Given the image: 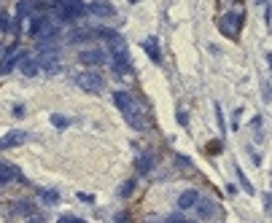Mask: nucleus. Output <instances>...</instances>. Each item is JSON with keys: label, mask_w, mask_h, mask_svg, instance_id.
Here are the masks:
<instances>
[{"label": "nucleus", "mask_w": 272, "mask_h": 223, "mask_svg": "<svg viewBox=\"0 0 272 223\" xmlns=\"http://www.w3.org/2000/svg\"><path fill=\"white\" fill-rule=\"evenodd\" d=\"M113 102H116V108L121 110V116L127 118V124H130L132 129H138V132H143V129H146L148 124H146V118H143V110L138 105H135V100H132V94L130 92H116V94H113Z\"/></svg>", "instance_id": "nucleus-1"}, {"label": "nucleus", "mask_w": 272, "mask_h": 223, "mask_svg": "<svg viewBox=\"0 0 272 223\" xmlns=\"http://www.w3.org/2000/svg\"><path fill=\"white\" fill-rule=\"evenodd\" d=\"M52 8L60 14V19H62V22H70V19L84 16V14L89 11V6H84L81 0H54Z\"/></svg>", "instance_id": "nucleus-2"}, {"label": "nucleus", "mask_w": 272, "mask_h": 223, "mask_svg": "<svg viewBox=\"0 0 272 223\" xmlns=\"http://www.w3.org/2000/svg\"><path fill=\"white\" fill-rule=\"evenodd\" d=\"M78 86H81L84 92H89V94H100V92L105 89V81L100 73H81L78 76Z\"/></svg>", "instance_id": "nucleus-3"}, {"label": "nucleus", "mask_w": 272, "mask_h": 223, "mask_svg": "<svg viewBox=\"0 0 272 223\" xmlns=\"http://www.w3.org/2000/svg\"><path fill=\"white\" fill-rule=\"evenodd\" d=\"M14 212L22 215L25 223H44V215L33 202H14Z\"/></svg>", "instance_id": "nucleus-4"}, {"label": "nucleus", "mask_w": 272, "mask_h": 223, "mask_svg": "<svg viewBox=\"0 0 272 223\" xmlns=\"http://www.w3.org/2000/svg\"><path fill=\"white\" fill-rule=\"evenodd\" d=\"M111 60H113V70H116V76H127V73H130V56H127L124 46H113L111 48Z\"/></svg>", "instance_id": "nucleus-5"}, {"label": "nucleus", "mask_w": 272, "mask_h": 223, "mask_svg": "<svg viewBox=\"0 0 272 223\" xmlns=\"http://www.w3.org/2000/svg\"><path fill=\"white\" fill-rule=\"evenodd\" d=\"M218 30L226 35V38H237V30H240V16H234V14H224V16L218 19Z\"/></svg>", "instance_id": "nucleus-6"}, {"label": "nucleus", "mask_w": 272, "mask_h": 223, "mask_svg": "<svg viewBox=\"0 0 272 223\" xmlns=\"http://www.w3.org/2000/svg\"><path fill=\"white\" fill-rule=\"evenodd\" d=\"M197 215L199 218H205V220H213L218 215V204L213 202V199H202L199 196V202H197Z\"/></svg>", "instance_id": "nucleus-7"}, {"label": "nucleus", "mask_w": 272, "mask_h": 223, "mask_svg": "<svg viewBox=\"0 0 272 223\" xmlns=\"http://www.w3.org/2000/svg\"><path fill=\"white\" fill-rule=\"evenodd\" d=\"M27 134L22 132V129H14V132H9L6 138H0V150H9V148H17V146H22Z\"/></svg>", "instance_id": "nucleus-8"}, {"label": "nucleus", "mask_w": 272, "mask_h": 223, "mask_svg": "<svg viewBox=\"0 0 272 223\" xmlns=\"http://www.w3.org/2000/svg\"><path fill=\"white\" fill-rule=\"evenodd\" d=\"M78 60H81L84 64H103L105 62V52H100V48H84L81 54H78Z\"/></svg>", "instance_id": "nucleus-9"}, {"label": "nucleus", "mask_w": 272, "mask_h": 223, "mask_svg": "<svg viewBox=\"0 0 272 223\" xmlns=\"http://www.w3.org/2000/svg\"><path fill=\"white\" fill-rule=\"evenodd\" d=\"M89 11L95 14V16H113V14H116L113 3H108V0H95V3L89 6Z\"/></svg>", "instance_id": "nucleus-10"}, {"label": "nucleus", "mask_w": 272, "mask_h": 223, "mask_svg": "<svg viewBox=\"0 0 272 223\" xmlns=\"http://www.w3.org/2000/svg\"><path fill=\"white\" fill-rule=\"evenodd\" d=\"M197 202H199V194L194 191V188H186L181 196H178V207L181 210H189V207H197Z\"/></svg>", "instance_id": "nucleus-11"}, {"label": "nucleus", "mask_w": 272, "mask_h": 223, "mask_svg": "<svg viewBox=\"0 0 272 223\" xmlns=\"http://www.w3.org/2000/svg\"><path fill=\"white\" fill-rule=\"evenodd\" d=\"M143 48H146V54L151 56L154 62H162V54H159V43H156L154 35H148L146 40H143Z\"/></svg>", "instance_id": "nucleus-12"}, {"label": "nucleus", "mask_w": 272, "mask_h": 223, "mask_svg": "<svg viewBox=\"0 0 272 223\" xmlns=\"http://www.w3.org/2000/svg\"><path fill=\"white\" fill-rule=\"evenodd\" d=\"M17 178H22L17 167H11V164H0V186H6V183L17 180Z\"/></svg>", "instance_id": "nucleus-13"}, {"label": "nucleus", "mask_w": 272, "mask_h": 223, "mask_svg": "<svg viewBox=\"0 0 272 223\" xmlns=\"http://www.w3.org/2000/svg\"><path fill=\"white\" fill-rule=\"evenodd\" d=\"M38 70H41V62L38 60H27V56L22 60V73L25 76H35Z\"/></svg>", "instance_id": "nucleus-14"}, {"label": "nucleus", "mask_w": 272, "mask_h": 223, "mask_svg": "<svg viewBox=\"0 0 272 223\" xmlns=\"http://www.w3.org/2000/svg\"><path fill=\"white\" fill-rule=\"evenodd\" d=\"M154 170V156H140L138 159V172L140 175H148Z\"/></svg>", "instance_id": "nucleus-15"}, {"label": "nucleus", "mask_w": 272, "mask_h": 223, "mask_svg": "<svg viewBox=\"0 0 272 223\" xmlns=\"http://www.w3.org/2000/svg\"><path fill=\"white\" fill-rule=\"evenodd\" d=\"M38 196L44 199L46 204H57V202H60V194H57L54 188H41V191H38Z\"/></svg>", "instance_id": "nucleus-16"}, {"label": "nucleus", "mask_w": 272, "mask_h": 223, "mask_svg": "<svg viewBox=\"0 0 272 223\" xmlns=\"http://www.w3.org/2000/svg\"><path fill=\"white\" fill-rule=\"evenodd\" d=\"M234 172H237V180H240V186H242V191H245V194H250V196H253V186H250V180H248V178H245V172H242L240 167H234Z\"/></svg>", "instance_id": "nucleus-17"}, {"label": "nucleus", "mask_w": 272, "mask_h": 223, "mask_svg": "<svg viewBox=\"0 0 272 223\" xmlns=\"http://www.w3.org/2000/svg\"><path fill=\"white\" fill-rule=\"evenodd\" d=\"M52 124H54L57 129H65V126L70 124V121H68L65 116H60V113H52Z\"/></svg>", "instance_id": "nucleus-18"}, {"label": "nucleus", "mask_w": 272, "mask_h": 223, "mask_svg": "<svg viewBox=\"0 0 272 223\" xmlns=\"http://www.w3.org/2000/svg\"><path fill=\"white\" fill-rule=\"evenodd\" d=\"M132 188H135V180H127V183L119 188V196H130V194H132Z\"/></svg>", "instance_id": "nucleus-19"}, {"label": "nucleus", "mask_w": 272, "mask_h": 223, "mask_svg": "<svg viewBox=\"0 0 272 223\" xmlns=\"http://www.w3.org/2000/svg\"><path fill=\"white\" fill-rule=\"evenodd\" d=\"M261 89H264V102H272V86L264 81V84H261Z\"/></svg>", "instance_id": "nucleus-20"}, {"label": "nucleus", "mask_w": 272, "mask_h": 223, "mask_svg": "<svg viewBox=\"0 0 272 223\" xmlns=\"http://www.w3.org/2000/svg\"><path fill=\"white\" fill-rule=\"evenodd\" d=\"M178 124H181V126L189 124V118H186V110H183V108H178Z\"/></svg>", "instance_id": "nucleus-21"}, {"label": "nucleus", "mask_w": 272, "mask_h": 223, "mask_svg": "<svg viewBox=\"0 0 272 223\" xmlns=\"http://www.w3.org/2000/svg\"><path fill=\"white\" fill-rule=\"evenodd\" d=\"M57 223H84V220H78V218H73V215H62Z\"/></svg>", "instance_id": "nucleus-22"}, {"label": "nucleus", "mask_w": 272, "mask_h": 223, "mask_svg": "<svg viewBox=\"0 0 272 223\" xmlns=\"http://www.w3.org/2000/svg\"><path fill=\"white\" fill-rule=\"evenodd\" d=\"M167 223H189V220H183L181 215H170V218H167Z\"/></svg>", "instance_id": "nucleus-23"}, {"label": "nucleus", "mask_w": 272, "mask_h": 223, "mask_svg": "<svg viewBox=\"0 0 272 223\" xmlns=\"http://www.w3.org/2000/svg\"><path fill=\"white\" fill-rule=\"evenodd\" d=\"M78 199H81V202H92L95 196H92V194H84V191H81V194H78Z\"/></svg>", "instance_id": "nucleus-24"}, {"label": "nucleus", "mask_w": 272, "mask_h": 223, "mask_svg": "<svg viewBox=\"0 0 272 223\" xmlns=\"http://www.w3.org/2000/svg\"><path fill=\"white\" fill-rule=\"evenodd\" d=\"M25 113V105H14V116H22Z\"/></svg>", "instance_id": "nucleus-25"}, {"label": "nucleus", "mask_w": 272, "mask_h": 223, "mask_svg": "<svg viewBox=\"0 0 272 223\" xmlns=\"http://www.w3.org/2000/svg\"><path fill=\"white\" fill-rule=\"evenodd\" d=\"M116 223H130V218H127V215L121 212V215H116Z\"/></svg>", "instance_id": "nucleus-26"}]
</instances>
